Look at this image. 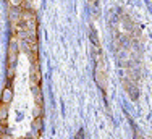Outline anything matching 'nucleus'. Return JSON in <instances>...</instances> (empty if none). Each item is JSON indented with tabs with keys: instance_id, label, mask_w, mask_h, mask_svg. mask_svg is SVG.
I'll return each mask as SVG.
<instances>
[{
	"instance_id": "6e6552de",
	"label": "nucleus",
	"mask_w": 152,
	"mask_h": 139,
	"mask_svg": "<svg viewBox=\"0 0 152 139\" xmlns=\"http://www.w3.org/2000/svg\"><path fill=\"white\" fill-rule=\"evenodd\" d=\"M29 139H37V138H34V136H32V138H29Z\"/></svg>"
},
{
	"instance_id": "0eeeda50",
	"label": "nucleus",
	"mask_w": 152,
	"mask_h": 139,
	"mask_svg": "<svg viewBox=\"0 0 152 139\" xmlns=\"http://www.w3.org/2000/svg\"><path fill=\"white\" fill-rule=\"evenodd\" d=\"M97 2H99V0H89V3H91L92 7H96V5H97Z\"/></svg>"
},
{
	"instance_id": "39448f33",
	"label": "nucleus",
	"mask_w": 152,
	"mask_h": 139,
	"mask_svg": "<svg viewBox=\"0 0 152 139\" xmlns=\"http://www.w3.org/2000/svg\"><path fill=\"white\" fill-rule=\"evenodd\" d=\"M32 129H34L36 133H41V131H42V120H41V116H36V118H34V121H32Z\"/></svg>"
},
{
	"instance_id": "f257e3e1",
	"label": "nucleus",
	"mask_w": 152,
	"mask_h": 139,
	"mask_svg": "<svg viewBox=\"0 0 152 139\" xmlns=\"http://www.w3.org/2000/svg\"><path fill=\"white\" fill-rule=\"evenodd\" d=\"M94 47V79H96V84L99 86V89L102 92L107 91V65H105V57H104V52L100 49L99 44H96Z\"/></svg>"
},
{
	"instance_id": "f03ea898",
	"label": "nucleus",
	"mask_w": 152,
	"mask_h": 139,
	"mask_svg": "<svg viewBox=\"0 0 152 139\" xmlns=\"http://www.w3.org/2000/svg\"><path fill=\"white\" fill-rule=\"evenodd\" d=\"M16 58H18V44H16V39L13 37L10 41V47H8V67L15 68Z\"/></svg>"
},
{
	"instance_id": "20e7f679",
	"label": "nucleus",
	"mask_w": 152,
	"mask_h": 139,
	"mask_svg": "<svg viewBox=\"0 0 152 139\" xmlns=\"http://www.w3.org/2000/svg\"><path fill=\"white\" fill-rule=\"evenodd\" d=\"M7 118H8V105L2 104L0 105V123L7 125Z\"/></svg>"
},
{
	"instance_id": "1a4fd4ad",
	"label": "nucleus",
	"mask_w": 152,
	"mask_h": 139,
	"mask_svg": "<svg viewBox=\"0 0 152 139\" xmlns=\"http://www.w3.org/2000/svg\"><path fill=\"white\" fill-rule=\"evenodd\" d=\"M0 139H2V133H0Z\"/></svg>"
},
{
	"instance_id": "423d86ee",
	"label": "nucleus",
	"mask_w": 152,
	"mask_h": 139,
	"mask_svg": "<svg viewBox=\"0 0 152 139\" xmlns=\"http://www.w3.org/2000/svg\"><path fill=\"white\" fill-rule=\"evenodd\" d=\"M24 0H10V3H12V7H15V8H18V7H21V3H23Z\"/></svg>"
},
{
	"instance_id": "7ed1b4c3",
	"label": "nucleus",
	"mask_w": 152,
	"mask_h": 139,
	"mask_svg": "<svg viewBox=\"0 0 152 139\" xmlns=\"http://www.w3.org/2000/svg\"><path fill=\"white\" fill-rule=\"evenodd\" d=\"M12 100H13V89L10 86H7L2 92V104L8 105V104H12Z\"/></svg>"
}]
</instances>
